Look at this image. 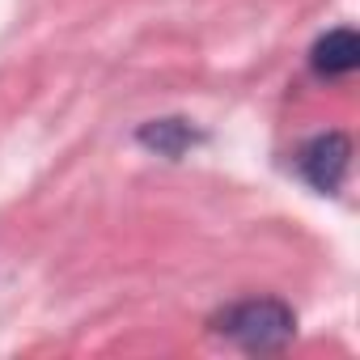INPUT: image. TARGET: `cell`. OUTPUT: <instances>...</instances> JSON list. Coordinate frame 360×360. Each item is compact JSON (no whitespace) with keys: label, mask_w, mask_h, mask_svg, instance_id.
Listing matches in <instances>:
<instances>
[{"label":"cell","mask_w":360,"mask_h":360,"mask_svg":"<svg viewBox=\"0 0 360 360\" xmlns=\"http://www.w3.org/2000/svg\"><path fill=\"white\" fill-rule=\"evenodd\" d=\"M136 144L157 153V157H169L178 161L183 153H191L195 144H204V131L191 123V119H178V115H165V119H148L136 127Z\"/></svg>","instance_id":"3957f363"},{"label":"cell","mask_w":360,"mask_h":360,"mask_svg":"<svg viewBox=\"0 0 360 360\" xmlns=\"http://www.w3.org/2000/svg\"><path fill=\"white\" fill-rule=\"evenodd\" d=\"M208 330L242 352H284L297 335V314L280 297H242L208 318Z\"/></svg>","instance_id":"6da1fadb"},{"label":"cell","mask_w":360,"mask_h":360,"mask_svg":"<svg viewBox=\"0 0 360 360\" xmlns=\"http://www.w3.org/2000/svg\"><path fill=\"white\" fill-rule=\"evenodd\" d=\"M309 68L326 81L335 77H347L360 68V39L352 26H339V30H326L314 47H309Z\"/></svg>","instance_id":"277c9868"},{"label":"cell","mask_w":360,"mask_h":360,"mask_svg":"<svg viewBox=\"0 0 360 360\" xmlns=\"http://www.w3.org/2000/svg\"><path fill=\"white\" fill-rule=\"evenodd\" d=\"M292 165L318 195H339V187L347 183V169H352V140L343 131H318L297 148Z\"/></svg>","instance_id":"7a4b0ae2"}]
</instances>
